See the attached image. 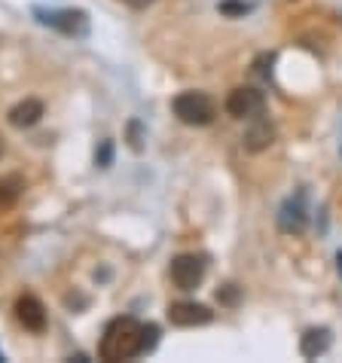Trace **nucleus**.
<instances>
[{
    "instance_id": "1",
    "label": "nucleus",
    "mask_w": 342,
    "mask_h": 363,
    "mask_svg": "<svg viewBox=\"0 0 342 363\" xmlns=\"http://www.w3.org/2000/svg\"><path fill=\"white\" fill-rule=\"evenodd\" d=\"M159 345V327L140 324L135 318H114L101 333L98 357L101 360H135L150 354Z\"/></svg>"
},
{
    "instance_id": "2",
    "label": "nucleus",
    "mask_w": 342,
    "mask_h": 363,
    "mask_svg": "<svg viewBox=\"0 0 342 363\" xmlns=\"http://www.w3.org/2000/svg\"><path fill=\"white\" fill-rule=\"evenodd\" d=\"M171 110L184 125L202 128L211 125L217 119V101L211 98L208 92H180L171 101Z\"/></svg>"
},
{
    "instance_id": "3",
    "label": "nucleus",
    "mask_w": 342,
    "mask_h": 363,
    "mask_svg": "<svg viewBox=\"0 0 342 363\" xmlns=\"http://www.w3.org/2000/svg\"><path fill=\"white\" fill-rule=\"evenodd\" d=\"M37 22L53 28L65 37H86L89 34V16L83 9H34Z\"/></svg>"
},
{
    "instance_id": "4",
    "label": "nucleus",
    "mask_w": 342,
    "mask_h": 363,
    "mask_svg": "<svg viewBox=\"0 0 342 363\" xmlns=\"http://www.w3.org/2000/svg\"><path fill=\"white\" fill-rule=\"evenodd\" d=\"M171 281L177 290H196L205 281L208 272V257L205 254H177L171 259Z\"/></svg>"
},
{
    "instance_id": "5",
    "label": "nucleus",
    "mask_w": 342,
    "mask_h": 363,
    "mask_svg": "<svg viewBox=\"0 0 342 363\" xmlns=\"http://www.w3.org/2000/svg\"><path fill=\"white\" fill-rule=\"evenodd\" d=\"M266 110V95L254 86H238L226 95V113L233 119H254L263 116Z\"/></svg>"
},
{
    "instance_id": "6",
    "label": "nucleus",
    "mask_w": 342,
    "mask_h": 363,
    "mask_svg": "<svg viewBox=\"0 0 342 363\" xmlns=\"http://www.w3.org/2000/svg\"><path fill=\"white\" fill-rule=\"evenodd\" d=\"M168 320L175 327H205L214 320V311L202 302H189V299H180V302H171L168 306Z\"/></svg>"
},
{
    "instance_id": "7",
    "label": "nucleus",
    "mask_w": 342,
    "mask_h": 363,
    "mask_svg": "<svg viewBox=\"0 0 342 363\" xmlns=\"http://www.w3.org/2000/svg\"><path fill=\"white\" fill-rule=\"evenodd\" d=\"M278 226L281 232H290V235H299L309 226V208H306V193L290 196L278 211Z\"/></svg>"
},
{
    "instance_id": "8",
    "label": "nucleus",
    "mask_w": 342,
    "mask_h": 363,
    "mask_svg": "<svg viewBox=\"0 0 342 363\" xmlns=\"http://www.w3.org/2000/svg\"><path fill=\"white\" fill-rule=\"evenodd\" d=\"M16 318H18V324H22L25 330H31V333L46 330V308H43V302H40L37 296H31V294L16 299Z\"/></svg>"
},
{
    "instance_id": "9",
    "label": "nucleus",
    "mask_w": 342,
    "mask_h": 363,
    "mask_svg": "<svg viewBox=\"0 0 342 363\" xmlns=\"http://www.w3.org/2000/svg\"><path fill=\"white\" fill-rule=\"evenodd\" d=\"M248 128H245V138H241V147L248 150V153H263V150L272 147V140H275V128L269 119L263 116H254V119H248Z\"/></svg>"
},
{
    "instance_id": "10",
    "label": "nucleus",
    "mask_w": 342,
    "mask_h": 363,
    "mask_svg": "<svg viewBox=\"0 0 342 363\" xmlns=\"http://www.w3.org/2000/svg\"><path fill=\"white\" fill-rule=\"evenodd\" d=\"M43 101H37V98H25V101H18V104L9 110L6 119H9V125L13 128H31L37 125L40 119H43Z\"/></svg>"
},
{
    "instance_id": "11",
    "label": "nucleus",
    "mask_w": 342,
    "mask_h": 363,
    "mask_svg": "<svg viewBox=\"0 0 342 363\" xmlns=\"http://www.w3.org/2000/svg\"><path fill=\"white\" fill-rule=\"evenodd\" d=\"M330 342H333V339H330L327 327H309L303 333V339H299V354H303L306 360H315V357H321L330 348Z\"/></svg>"
},
{
    "instance_id": "12",
    "label": "nucleus",
    "mask_w": 342,
    "mask_h": 363,
    "mask_svg": "<svg viewBox=\"0 0 342 363\" xmlns=\"http://www.w3.org/2000/svg\"><path fill=\"white\" fill-rule=\"evenodd\" d=\"M18 193H22V180L18 177L0 180V205H13V201L18 199Z\"/></svg>"
},
{
    "instance_id": "13",
    "label": "nucleus",
    "mask_w": 342,
    "mask_h": 363,
    "mask_svg": "<svg viewBox=\"0 0 342 363\" xmlns=\"http://www.w3.org/2000/svg\"><path fill=\"white\" fill-rule=\"evenodd\" d=\"M250 9H254V4H245V0H224L220 4V13L224 16H245Z\"/></svg>"
},
{
    "instance_id": "14",
    "label": "nucleus",
    "mask_w": 342,
    "mask_h": 363,
    "mask_svg": "<svg viewBox=\"0 0 342 363\" xmlns=\"http://www.w3.org/2000/svg\"><path fill=\"white\" fill-rule=\"evenodd\" d=\"M217 299H220V302H226V306H236V299H238L236 284H226L224 290H217Z\"/></svg>"
},
{
    "instance_id": "15",
    "label": "nucleus",
    "mask_w": 342,
    "mask_h": 363,
    "mask_svg": "<svg viewBox=\"0 0 342 363\" xmlns=\"http://www.w3.org/2000/svg\"><path fill=\"white\" fill-rule=\"evenodd\" d=\"M110 156H114V144H110V140H104V144H101V153L95 156V162L101 165V168H107V165H110Z\"/></svg>"
},
{
    "instance_id": "16",
    "label": "nucleus",
    "mask_w": 342,
    "mask_h": 363,
    "mask_svg": "<svg viewBox=\"0 0 342 363\" xmlns=\"http://www.w3.org/2000/svg\"><path fill=\"white\" fill-rule=\"evenodd\" d=\"M336 263H339V275H342V250H339V254H336Z\"/></svg>"
},
{
    "instance_id": "17",
    "label": "nucleus",
    "mask_w": 342,
    "mask_h": 363,
    "mask_svg": "<svg viewBox=\"0 0 342 363\" xmlns=\"http://www.w3.org/2000/svg\"><path fill=\"white\" fill-rule=\"evenodd\" d=\"M4 150H6V147H4V138H0V156H4Z\"/></svg>"
},
{
    "instance_id": "18",
    "label": "nucleus",
    "mask_w": 342,
    "mask_h": 363,
    "mask_svg": "<svg viewBox=\"0 0 342 363\" xmlns=\"http://www.w3.org/2000/svg\"><path fill=\"white\" fill-rule=\"evenodd\" d=\"M0 360H4V351H0Z\"/></svg>"
}]
</instances>
